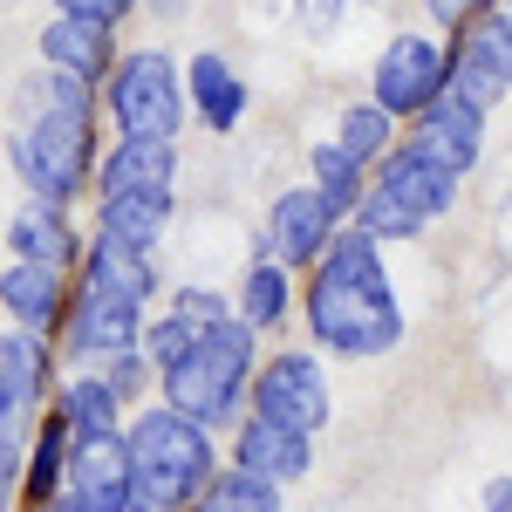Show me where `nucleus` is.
I'll list each match as a JSON object with an SVG mask.
<instances>
[{"label": "nucleus", "mask_w": 512, "mask_h": 512, "mask_svg": "<svg viewBox=\"0 0 512 512\" xmlns=\"http://www.w3.org/2000/svg\"><path fill=\"white\" fill-rule=\"evenodd\" d=\"M478 137H485V117H478L472 103H458L451 89H437L431 103L417 110V144H424L451 178H465L478 164Z\"/></svg>", "instance_id": "13"}, {"label": "nucleus", "mask_w": 512, "mask_h": 512, "mask_svg": "<svg viewBox=\"0 0 512 512\" xmlns=\"http://www.w3.org/2000/svg\"><path fill=\"white\" fill-rule=\"evenodd\" d=\"M117 396H110V383L103 376H76L69 390H62V424H69V437H103L117 431Z\"/></svg>", "instance_id": "24"}, {"label": "nucleus", "mask_w": 512, "mask_h": 512, "mask_svg": "<svg viewBox=\"0 0 512 512\" xmlns=\"http://www.w3.org/2000/svg\"><path fill=\"white\" fill-rule=\"evenodd\" d=\"M82 287L144 308L151 287H158V274H151V253H123V246H110V239H96V246H89V280H82Z\"/></svg>", "instance_id": "22"}, {"label": "nucleus", "mask_w": 512, "mask_h": 512, "mask_svg": "<svg viewBox=\"0 0 512 512\" xmlns=\"http://www.w3.org/2000/svg\"><path fill=\"white\" fill-rule=\"evenodd\" d=\"M35 512H69V506H62V499H48V506H35Z\"/></svg>", "instance_id": "36"}, {"label": "nucleus", "mask_w": 512, "mask_h": 512, "mask_svg": "<svg viewBox=\"0 0 512 512\" xmlns=\"http://www.w3.org/2000/svg\"><path fill=\"white\" fill-rule=\"evenodd\" d=\"M506 82H512V21L506 7H492L485 21H465L458 48H444V89L458 103H472L478 117H492L506 103Z\"/></svg>", "instance_id": "6"}, {"label": "nucleus", "mask_w": 512, "mask_h": 512, "mask_svg": "<svg viewBox=\"0 0 512 512\" xmlns=\"http://www.w3.org/2000/svg\"><path fill=\"white\" fill-rule=\"evenodd\" d=\"M62 451H69V424H62V410H55V417L28 437V465H21V492H28L35 506H48V492L62 485Z\"/></svg>", "instance_id": "25"}, {"label": "nucleus", "mask_w": 512, "mask_h": 512, "mask_svg": "<svg viewBox=\"0 0 512 512\" xmlns=\"http://www.w3.org/2000/svg\"><path fill=\"white\" fill-rule=\"evenodd\" d=\"M96 164V117L89 110H28L14 130V171L35 185L41 205H62L89 185Z\"/></svg>", "instance_id": "4"}, {"label": "nucleus", "mask_w": 512, "mask_h": 512, "mask_svg": "<svg viewBox=\"0 0 512 512\" xmlns=\"http://www.w3.org/2000/svg\"><path fill=\"white\" fill-rule=\"evenodd\" d=\"M185 117H198L205 130H233L239 117H246V82H239V69L226 62V55H192V69H185Z\"/></svg>", "instance_id": "15"}, {"label": "nucleus", "mask_w": 512, "mask_h": 512, "mask_svg": "<svg viewBox=\"0 0 512 512\" xmlns=\"http://www.w3.org/2000/svg\"><path fill=\"white\" fill-rule=\"evenodd\" d=\"M178 151L158 137H123L117 151L103 158V192H171Z\"/></svg>", "instance_id": "21"}, {"label": "nucleus", "mask_w": 512, "mask_h": 512, "mask_svg": "<svg viewBox=\"0 0 512 512\" xmlns=\"http://www.w3.org/2000/svg\"><path fill=\"white\" fill-rule=\"evenodd\" d=\"M123 458H130V506L144 512H178L205 492L212 465V431H198L192 417L178 410H144L130 437H123Z\"/></svg>", "instance_id": "2"}, {"label": "nucleus", "mask_w": 512, "mask_h": 512, "mask_svg": "<svg viewBox=\"0 0 512 512\" xmlns=\"http://www.w3.org/2000/svg\"><path fill=\"white\" fill-rule=\"evenodd\" d=\"M171 219V192H103L96 212V239H110L123 253H151Z\"/></svg>", "instance_id": "17"}, {"label": "nucleus", "mask_w": 512, "mask_h": 512, "mask_svg": "<svg viewBox=\"0 0 512 512\" xmlns=\"http://www.w3.org/2000/svg\"><path fill=\"white\" fill-rule=\"evenodd\" d=\"M7 239H14V260H28V267H48V274H69L76 267V233H69V219H62V205H28V212H14V226H7Z\"/></svg>", "instance_id": "19"}, {"label": "nucleus", "mask_w": 512, "mask_h": 512, "mask_svg": "<svg viewBox=\"0 0 512 512\" xmlns=\"http://www.w3.org/2000/svg\"><path fill=\"white\" fill-rule=\"evenodd\" d=\"M192 512H280V485L253 472H212L205 492L192 499Z\"/></svg>", "instance_id": "23"}, {"label": "nucleus", "mask_w": 512, "mask_h": 512, "mask_svg": "<svg viewBox=\"0 0 512 512\" xmlns=\"http://www.w3.org/2000/svg\"><path fill=\"white\" fill-rule=\"evenodd\" d=\"M328 233H335V212H328L308 185L280 192L274 212H267V239H274V260H280V267H315V253L328 246Z\"/></svg>", "instance_id": "14"}, {"label": "nucleus", "mask_w": 512, "mask_h": 512, "mask_svg": "<svg viewBox=\"0 0 512 512\" xmlns=\"http://www.w3.org/2000/svg\"><path fill=\"white\" fill-rule=\"evenodd\" d=\"M444 89V41L431 35H396L376 55V110L383 117H417Z\"/></svg>", "instance_id": "10"}, {"label": "nucleus", "mask_w": 512, "mask_h": 512, "mask_svg": "<svg viewBox=\"0 0 512 512\" xmlns=\"http://www.w3.org/2000/svg\"><path fill=\"white\" fill-rule=\"evenodd\" d=\"M151 376H158V369H151L137 349H123V355H110V362H103V383H110V396H117V403L144 396V383H151Z\"/></svg>", "instance_id": "30"}, {"label": "nucleus", "mask_w": 512, "mask_h": 512, "mask_svg": "<svg viewBox=\"0 0 512 512\" xmlns=\"http://www.w3.org/2000/svg\"><path fill=\"white\" fill-rule=\"evenodd\" d=\"M485 506H492V512H512V485H506V478H492V485H485Z\"/></svg>", "instance_id": "35"}, {"label": "nucleus", "mask_w": 512, "mask_h": 512, "mask_svg": "<svg viewBox=\"0 0 512 512\" xmlns=\"http://www.w3.org/2000/svg\"><path fill=\"white\" fill-rule=\"evenodd\" d=\"M130 7H137V0H55V14H69V21H96V28H117Z\"/></svg>", "instance_id": "32"}, {"label": "nucleus", "mask_w": 512, "mask_h": 512, "mask_svg": "<svg viewBox=\"0 0 512 512\" xmlns=\"http://www.w3.org/2000/svg\"><path fill=\"white\" fill-rule=\"evenodd\" d=\"M110 117H117L123 137H158L171 144L178 123H185V82L171 69V55L158 48H137L110 69Z\"/></svg>", "instance_id": "5"}, {"label": "nucleus", "mask_w": 512, "mask_h": 512, "mask_svg": "<svg viewBox=\"0 0 512 512\" xmlns=\"http://www.w3.org/2000/svg\"><path fill=\"white\" fill-rule=\"evenodd\" d=\"M315 260L321 274L308 287V328L321 335V349L390 355L403 342V308H396L390 274H383V246L349 226V233H328Z\"/></svg>", "instance_id": "1"}, {"label": "nucleus", "mask_w": 512, "mask_h": 512, "mask_svg": "<svg viewBox=\"0 0 512 512\" xmlns=\"http://www.w3.org/2000/svg\"><path fill=\"white\" fill-rule=\"evenodd\" d=\"M253 335L260 328L219 315L192 349L164 369V410L192 417L198 431H226L239 417V403H246V383H253Z\"/></svg>", "instance_id": "3"}, {"label": "nucleus", "mask_w": 512, "mask_h": 512, "mask_svg": "<svg viewBox=\"0 0 512 512\" xmlns=\"http://www.w3.org/2000/svg\"><path fill=\"white\" fill-rule=\"evenodd\" d=\"M362 171H369V164H355L342 144H321V151H315V185H308V192L342 219V212H355V198L369 192V185H362Z\"/></svg>", "instance_id": "26"}, {"label": "nucleus", "mask_w": 512, "mask_h": 512, "mask_svg": "<svg viewBox=\"0 0 512 512\" xmlns=\"http://www.w3.org/2000/svg\"><path fill=\"white\" fill-rule=\"evenodd\" d=\"M55 499L69 512H130V458H123V437L117 431L69 437Z\"/></svg>", "instance_id": "8"}, {"label": "nucleus", "mask_w": 512, "mask_h": 512, "mask_svg": "<svg viewBox=\"0 0 512 512\" xmlns=\"http://www.w3.org/2000/svg\"><path fill=\"white\" fill-rule=\"evenodd\" d=\"M355 233L383 246V239H417V233H424V219H417V212H403V205H396V198L376 185V192L355 198Z\"/></svg>", "instance_id": "29"}, {"label": "nucleus", "mask_w": 512, "mask_h": 512, "mask_svg": "<svg viewBox=\"0 0 512 512\" xmlns=\"http://www.w3.org/2000/svg\"><path fill=\"white\" fill-rule=\"evenodd\" d=\"M424 7H431V21H437V28H465V21H472L485 0H424Z\"/></svg>", "instance_id": "33"}, {"label": "nucleus", "mask_w": 512, "mask_h": 512, "mask_svg": "<svg viewBox=\"0 0 512 512\" xmlns=\"http://www.w3.org/2000/svg\"><path fill=\"white\" fill-rule=\"evenodd\" d=\"M287 301H294V294H287V267H280V260H260V267H253V274H246V294H239V308H246V328H274L280 315H287Z\"/></svg>", "instance_id": "28"}, {"label": "nucleus", "mask_w": 512, "mask_h": 512, "mask_svg": "<svg viewBox=\"0 0 512 512\" xmlns=\"http://www.w3.org/2000/svg\"><path fill=\"white\" fill-rule=\"evenodd\" d=\"M62 328H69V349L82 362H110V355L137 349V335H144V308H130V301H110V294H89L82 287L76 301L62 308Z\"/></svg>", "instance_id": "12"}, {"label": "nucleus", "mask_w": 512, "mask_h": 512, "mask_svg": "<svg viewBox=\"0 0 512 512\" xmlns=\"http://www.w3.org/2000/svg\"><path fill=\"white\" fill-rule=\"evenodd\" d=\"M376 164H383V178H376V185H383L403 212H417V219H444V212L458 205V178H451V171H444L417 137H410V144H390Z\"/></svg>", "instance_id": "11"}, {"label": "nucleus", "mask_w": 512, "mask_h": 512, "mask_svg": "<svg viewBox=\"0 0 512 512\" xmlns=\"http://www.w3.org/2000/svg\"><path fill=\"white\" fill-rule=\"evenodd\" d=\"M110 28H96V21H69V14H55L48 28H41V62L48 69H62V76H82L96 82L110 69Z\"/></svg>", "instance_id": "20"}, {"label": "nucleus", "mask_w": 512, "mask_h": 512, "mask_svg": "<svg viewBox=\"0 0 512 512\" xmlns=\"http://www.w3.org/2000/svg\"><path fill=\"white\" fill-rule=\"evenodd\" d=\"M171 315L185 321V328H192V335H205V328H212V321L226 315V301H219V294H212V287H178V294H171Z\"/></svg>", "instance_id": "31"}, {"label": "nucleus", "mask_w": 512, "mask_h": 512, "mask_svg": "<svg viewBox=\"0 0 512 512\" xmlns=\"http://www.w3.org/2000/svg\"><path fill=\"white\" fill-rule=\"evenodd\" d=\"M0 308L14 315V328H28V335H41V342H48V335L62 328V308H69V294H62V274L14 260V267L0 274Z\"/></svg>", "instance_id": "16"}, {"label": "nucleus", "mask_w": 512, "mask_h": 512, "mask_svg": "<svg viewBox=\"0 0 512 512\" xmlns=\"http://www.w3.org/2000/svg\"><path fill=\"white\" fill-rule=\"evenodd\" d=\"M21 492V451H0V506Z\"/></svg>", "instance_id": "34"}, {"label": "nucleus", "mask_w": 512, "mask_h": 512, "mask_svg": "<svg viewBox=\"0 0 512 512\" xmlns=\"http://www.w3.org/2000/svg\"><path fill=\"white\" fill-rule=\"evenodd\" d=\"M246 396H253V417H267V424H280V431H294V437L328 431V376H321L315 355H301V349L274 355L246 383Z\"/></svg>", "instance_id": "7"}, {"label": "nucleus", "mask_w": 512, "mask_h": 512, "mask_svg": "<svg viewBox=\"0 0 512 512\" xmlns=\"http://www.w3.org/2000/svg\"><path fill=\"white\" fill-rule=\"evenodd\" d=\"M335 144H342L355 164H376V158H383V151L396 144V117H383L376 103H355V110H342V130H335Z\"/></svg>", "instance_id": "27"}, {"label": "nucleus", "mask_w": 512, "mask_h": 512, "mask_svg": "<svg viewBox=\"0 0 512 512\" xmlns=\"http://www.w3.org/2000/svg\"><path fill=\"white\" fill-rule=\"evenodd\" d=\"M41 390H48V342L28 328L0 335V451H21L35 437Z\"/></svg>", "instance_id": "9"}, {"label": "nucleus", "mask_w": 512, "mask_h": 512, "mask_svg": "<svg viewBox=\"0 0 512 512\" xmlns=\"http://www.w3.org/2000/svg\"><path fill=\"white\" fill-rule=\"evenodd\" d=\"M233 472L287 485V478L308 472V437H294V431H280V424H267V417H253V424H239V437H233Z\"/></svg>", "instance_id": "18"}]
</instances>
